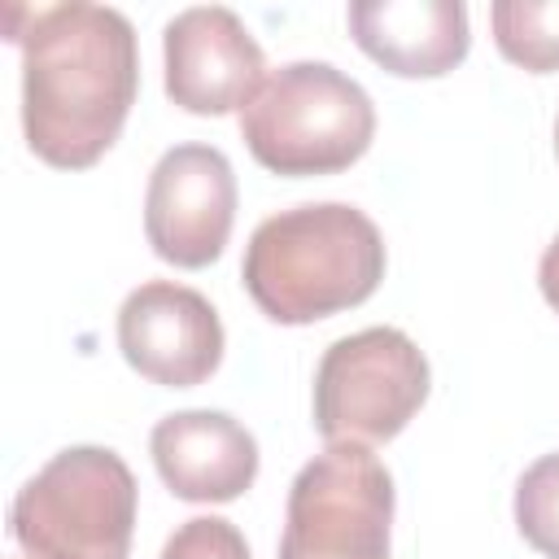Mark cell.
Wrapping results in <instances>:
<instances>
[{"label": "cell", "mask_w": 559, "mask_h": 559, "mask_svg": "<svg viewBox=\"0 0 559 559\" xmlns=\"http://www.w3.org/2000/svg\"><path fill=\"white\" fill-rule=\"evenodd\" d=\"M17 13L26 26H9V39L22 48L26 144L57 170H83L105 157L135 105V31L118 9L87 0Z\"/></svg>", "instance_id": "1"}, {"label": "cell", "mask_w": 559, "mask_h": 559, "mask_svg": "<svg viewBox=\"0 0 559 559\" xmlns=\"http://www.w3.org/2000/svg\"><path fill=\"white\" fill-rule=\"evenodd\" d=\"M240 280L275 323H314L362 306L384 280L380 227L345 201H310L262 218L245 245Z\"/></svg>", "instance_id": "2"}, {"label": "cell", "mask_w": 559, "mask_h": 559, "mask_svg": "<svg viewBox=\"0 0 559 559\" xmlns=\"http://www.w3.org/2000/svg\"><path fill=\"white\" fill-rule=\"evenodd\" d=\"M376 135L371 96L328 61H288L240 109V140L275 175H336Z\"/></svg>", "instance_id": "3"}, {"label": "cell", "mask_w": 559, "mask_h": 559, "mask_svg": "<svg viewBox=\"0 0 559 559\" xmlns=\"http://www.w3.org/2000/svg\"><path fill=\"white\" fill-rule=\"evenodd\" d=\"M135 498V476L114 450L70 445L17 489L9 533L26 559H127Z\"/></svg>", "instance_id": "4"}, {"label": "cell", "mask_w": 559, "mask_h": 559, "mask_svg": "<svg viewBox=\"0 0 559 559\" xmlns=\"http://www.w3.org/2000/svg\"><path fill=\"white\" fill-rule=\"evenodd\" d=\"M428 397V358L397 328H362L323 349L314 371V428L328 445L393 441Z\"/></svg>", "instance_id": "5"}, {"label": "cell", "mask_w": 559, "mask_h": 559, "mask_svg": "<svg viewBox=\"0 0 559 559\" xmlns=\"http://www.w3.org/2000/svg\"><path fill=\"white\" fill-rule=\"evenodd\" d=\"M393 476L367 450L336 441L288 485L280 559H389Z\"/></svg>", "instance_id": "6"}, {"label": "cell", "mask_w": 559, "mask_h": 559, "mask_svg": "<svg viewBox=\"0 0 559 559\" xmlns=\"http://www.w3.org/2000/svg\"><path fill=\"white\" fill-rule=\"evenodd\" d=\"M236 223V175L214 144H175L148 175L144 236L170 266H210Z\"/></svg>", "instance_id": "7"}, {"label": "cell", "mask_w": 559, "mask_h": 559, "mask_svg": "<svg viewBox=\"0 0 559 559\" xmlns=\"http://www.w3.org/2000/svg\"><path fill=\"white\" fill-rule=\"evenodd\" d=\"M118 349L153 384L192 389L223 362V323L210 297L175 280H148L118 310Z\"/></svg>", "instance_id": "8"}, {"label": "cell", "mask_w": 559, "mask_h": 559, "mask_svg": "<svg viewBox=\"0 0 559 559\" xmlns=\"http://www.w3.org/2000/svg\"><path fill=\"white\" fill-rule=\"evenodd\" d=\"M166 96L188 114L245 109L266 83V57L249 26L223 4H197L166 22Z\"/></svg>", "instance_id": "9"}, {"label": "cell", "mask_w": 559, "mask_h": 559, "mask_svg": "<svg viewBox=\"0 0 559 559\" xmlns=\"http://www.w3.org/2000/svg\"><path fill=\"white\" fill-rule=\"evenodd\" d=\"M157 476L183 502H231L258 476L253 432L223 411H175L148 437Z\"/></svg>", "instance_id": "10"}, {"label": "cell", "mask_w": 559, "mask_h": 559, "mask_svg": "<svg viewBox=\"0 0 559 559\" xmlns=\"http://www.w3.org/2000/svg\"><path fill=\"white\" fill-rule=\"evenodd\" d=\"M345 22L354 44L402 79H437L472 48L459 0H354Z\"/></svg>", "instance_id": "11"}, {"label": "cell", "mask_w": 559, "mask_h": 559, "mask_svg": "<svg viewBox=\"0 0 559 559\" xmlns=\"http://www.w3.org/2000/svg\"><path fill=\"white\" fill-rule=\"evenodd\" d=\"M489 26L511 66L528 74L559 70V0H493Z\"/></svg>", "instance_id": "12"}, {"label": "cell", "mask_w": 559, "mask_h": 559, "mask_svg": "<svg viewBox=\"0 0 559 559\" xmlns=\"http://www.w3.org/2000/svg\"><path fill=\"white\" fill-rule=\"evenodd\" d=\"M515 528L537 555L559 559V450L542 454L520 476V485H515Z\"/></svg>", "instance_id": "13"}, {"label": "cell", "mask_w": 559, "mask_h": 559, "mask_svg": "<svg viewBox=\"0 0 559 559\" xmlns=\"http://www.w3.org/2000/svg\"><path fill=\"white\" fill-rule=\"evenodd\" d=\"M157 559H249V546L231 520L197 515V520H183L166 537Z\"/></svg>", "instance_id": "14"}, {"label": "cell", "mask_w": 559, "mask_h": 559, "mask_svg": "<svg viewBox=\"0 0 559 559\" xmlns=\"http://www.w3.org/2000/svg\"><path fill=\"white\" fill-rule=\"evenodd\" d=\"M537 284H542V297L550 301V310H559V236H555V240L546 245V253H542Z\"/></svg>", "instance_id": "15"}, {"label": "cell", "mask_w": 559, "mask_h": 559, "mask_svg": "<svg viewBox=\"0 0 559 559\" xmlns=\"http://www.w3.org/2000/svg\"><path fill=\"white\" fill-rule=\"evenodd\" d=\"M555 157H559V118H555Z\"/></svg>", "instance_id": "16"}]
</instances>
